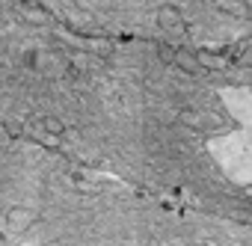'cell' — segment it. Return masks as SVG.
<instances>
[{"label": "cell", "mask_w": 252, "mask_h": 246, "mask_svg": "<svg viewBox=\"0 0 252 246\" xmlns=\"http://www.w3.org/2000/svg\"><path fill=\"white\" fill-rule=\"evenodd\" d=\"M0 65V128L152 199L252 231V36H80L27 0Z\"/></svg>", "instance_id": "1"}, {"label": "cell", "mask_w": 252, "mask_h": 246, "mask_svg": "<svg viewBox=\"0 0 252 246\" xmlns=\"http://www.w3.org/2000/svg\"><path fill=\"white\" fill-rule=\"evenodd\" d=\"M0 246H252V231L152 199L0 128Z\"/></svg>", "instance_id": "2"}, {"label": "cell", "mask_w": 252, "mask_h": 246, "mask_svg": "<svg viewBox=\"0 0 252 246\" xmlns=\"http://www.w3.org/2000/svg\"><path fill=\"white\" fill-rule=\"evenodd\" d=\"M60 27L95 39L222 45L252 36V0H27Z\"/></svg>", "instance_id": "3"}]
</instances>
